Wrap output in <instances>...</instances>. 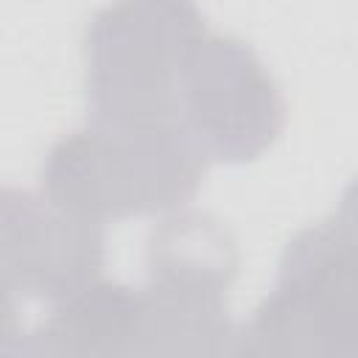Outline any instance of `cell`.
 Segmentation results:
<instances>
[{
	"label": "cell",
	"mask_w": 358,
	"mask_h": 358,
	"mask_svg": "<svg viewBox=\"0 0 358 358\" xmlns=\"http://www.w3.org/2000/svg\"><path fill=\"white\" fill-rule=\"evenodd\" d=\"M204 159L176 120H92L50 148L42 182L56 207L101 224L182 204L199 187Z\"/></svg>",
	"instance_id": "obj_1"
},
{
	"label": "cell",
	"mask_w": 358,
	"mask_h": 358,
	"mask_svg": "<svg viewBox=\"0 0 358 358\" xmlns=\"http://www.w3.org/2000/svg\"><path fill=\"white\" fill-rule=\"evenodd\" d=\"M330 227H333L341 238L358 243V176H355V179L350 182V187L344 190L341 204H338V210H336Z\"/></svg>",
	"instance_id": "obj_7"
},
{
	"label": "cell",
	"mask_w": 358,
	"mask_h": 358,
	"mask_svg": "<svg viewBox=\"0 0 358 358\" xmlns=\"http://www.w3.org/2000/svg\"><path fill=\"white\" fill-rule=\"evenodd\" d=\"M151 285L207 299H221L238 268L235 241L218 221L182 213L154 232L148 249Z\"/></svg>",
	"instance_id": "obj_6"
},
{
	"label": "cell",
	"mask_w": 358,
	"mask_h": 358,
	"mask_svg": "<svg viewBox=\"0 0 358 358\" xmlns=\"http://www.w3.org/2000/svg\"><path fill=\"white\" fill-rule=\"evenodd\" d=\"M101 263V224L64 213L48 196L3 193L6 299L22 294L62 302L92 285Z\"/></svg>",
	"instance_id": "obj_5"
},
{
	"label": "cell",
	"mask_w": 358,
	"mask_h": 358,
	"mask_svg": "<svg viewBox=\"0 0 358 358\" xmlns=\"http://www.w3.org/2000/svg\"><path fill=\"white\" fill-rule=\"evenodd\" d=\"M187 3H117L87 28V90L95 120L179 123V90L190 50L204 36Z\"/></svg>",
	"instance_id": "obj_2"
},
{
	"label": "cell",
	"mask_w": 358,
	"mask_h": 358,
	"mask_svg": "<svg viewBox=\"0 0 358 358\" xmlns=\"http://www.w3.org/2000/svg\"><path fill=\"white\" fill-rule=\"evenodd\" d=\"M232 358H358V243L330 224L296 235Z\"/></svg>",
	"instance_id": "obj_3"
},
{
	"label": "cell",
	"mask_w": 358,
	"mask_h": 358,
	"mask_svg": "<svg viewBox=\"0 0 358 358\" xmlns=\"http://www.w3.org/2000/svg\"><path fill=\"white\" fill-rule=\"evenodd\" d=\"M179 123L207 159L246 162L274 143L285 103L249 45L204 34L185 64Z\"/></svg>",
	"instance_id": "obj_4"
}]
</instances>
